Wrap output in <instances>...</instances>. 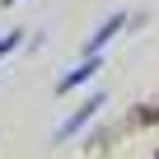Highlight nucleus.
I'll list each match as a JSON object with an SVG mask.
<instances>
[{"label":"nucleus","instance_id":"nucleus-1","mask_svg":"<svg viewBox=\"0 0 159 159\" xmlns=\"http://www.w3.org/2000/svg\"><path fill=\"white\" fill-rule=\"evenodd\" d=\"M103 108H108V94H103V89H98V94H89L84 103H80V108H75V112H70V117H66L61 126H56V136H52V140H56V145L75 140L80 131H84V126H89V122H94V117L103 112Z\"/></svg>","mask_w":159,"mask_h":159},{"label":"nucleus","instance_id":"nucleus-2","mask_svg":"<svg viewBox=\"0 0 159 159\" xmlns=\"http://www.w3.org/2000/svg\"><path fill=\"white\" fill-rule=\"evenodd\" d=\"M103 70V52H94V56H84L75 70H66L61 80H56V94H70V89H80V84H89V80Z\"/></svg>","mask_w":159,"mask_h":159},{"label":"nucleus","instance_id":"nucleus-3","mask_svg":"<svg viewBox=\"0 0 159 159\" xmlns=\"http://www.w3.org/2000/svg\"><path fill=\"white\" fill-rule=\"evenodd\" d=\"M126 24H131L126 14H108V19H103V24H98V28L89 33V42H84V56H94V52H103V47H108V42H112V38H117L122 28H126Z\"/></svg>","mask_w":159,"mask_h":159},{"label":"nucleus","instance_id":"nucleus-4","mask_svg":"<svg viewBox=\"0 0 159 159\" xmlns=\"http://www.w3.org/2000/svg\"><path fill=\"white\" fill-rule=\"evenodd\" d=\"M24 38H28V28H14V33H5V38H0V61H5V56H14V52L24 47Z\"/></svg>","mask_w":159,"mask_h":159},{"label":"nucleus","instance_id":"nucleus-5","mask_svg":"<svg viewBox=\"0 0 159 159\" xmlns=\"http://www.w3.org/2000/svg\"><path fill=\"white\" fill-rule=\"evenodd\" d=\"M10 5H19V0H0V10H10Z\"/></svg>","mask_w":159,"mask_h":159}]
</instances>
